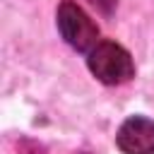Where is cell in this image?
I'll use <instances>...</instances> for the list:
<instances>
[{
  "label": "cell",
  "instance_id": "3957f363",
  "mask_svg": "<svg viewBox=\"0 0 154 154\" xmlns=\"http://www.w3.org/2000/svg\"><path fill=\"white\" fill-rule=\"evenodd\" d=\"M116 142L125 154H154V123L132 116L120 125Z\"/></svg>",
  "mask_w": 154,
  "mask_h": 154
},
{
  "label": "cell",
  "instance_id": "6da1fadb",
  "mask_svg": "<svg viewBox=\"0 0 154 154\" xmlns=\"http://www.w3.org/2000/svg\"><path fill=\"white\" fill-rule=\"evenodd\" d=\"M89 70L94 72V77L103 84H123L135 75V65L130 53L118 46L116 41H99L91 51H89Z\"/></svg>",
  "mask_w": 154,
  "mask_h": 154
},
{
  "label": "cell",
  "instance_id": "7a4b0ae2",
  "mask_svg": "<svg viewBox=\"0 0 154 154\" xmlns=\"http://www.w3.org/2000/svg\"><path fill=\"white\" fill-rule=\"evenodd\" d=\"M58 29L75 51H91L99 43V26L72 0H63L58 7Z\"/></svg>",
  "mask_w": 154,
  "mask_h": 154
},
{
  "label": "cell",
  "instance_id": "277c9868",
  "mask_svg": "<svg viewBox=\"0 0 154 154\" xmlns=\"http://www.w3.org/2000/svg\"><path fill=\"white\" fill-rule=\"evenodd\" d=\"M19 149H22V147H19ZM22 154H43V147L36 144V142H31V152H24V149H22Z\"/></svg>",
  "mask_w": 154,
  "mask_h": 154
}]
</instances>
